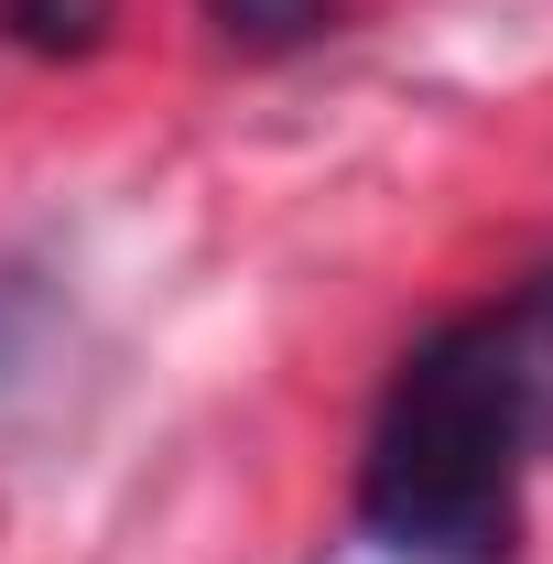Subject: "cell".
Masks as SVG:
<instances>
[{"label":"cell","instance_id":"6da1fadb","mask_svg":"<svg viewBox=\"0 0 553 564\" xmlns=\"http://www.w3.org/2000/svg\"><path fill=\"white\" fill-rule=\"evenodd\" d=\"M521 478H532V445L510 434V413L478 380L467 337L434 326L391 369L369 456H358L369 543L402 554V564H510V543H521Z\"/></svg>","mask_w":553,"mask_h":564},{"label":"cell","instance_id":"7a4b0ae2","mask_svg":"<svg viewBox=\"0 0 553 564\" xmlns=\"http://www.w3.org/2000/svg\"><path fill=\"white\" fill-rule=\"evenodd\" d=\"M456 337L478 358V380L499 391L510 434L532 445V467L553 456V272H532L521 293H499L478 315H456Z\"/></svg>","mask_w":553,"mask_h":564},{"label":"cell","instance_id":"3957f363","mask_svg":"<svg viewBox=\"0 0 553 564\" xmlns=\"http://www.w3.org/2000/svg\"><path fill=\"white\" fill-rule=\"evenodd\" d=\"M109 22H120V0H0V33L22 44V55H98L109 44Z\"/></svg>","mask_w":553,"mask_h":564},{"label":"cell","instance_id":"277c9868","mask_svg":"<svg viewBox=\"0 0 553 564\" xmlns=\"http://www.w3.org/2000/svg\"><path fill=\"white\" fill-rule=\"evenodd\" d=\"M207 22L250 55H282V44H315L337 22V0H207Z\"/></svg>","mask_w":553,"mask_h":564},{"label":"cell","instance_id":"5b68a950","mask_svg":"<svg viewBox=\"0 0 553 564\" xmlns=\"http://www.w3.org/2000/svg\"><path fill=\"white\" fill-rule=\"evenodd\" d=\"M44 337H55V304L22 293V272H0V391L22 380V358H44Z\"/></svg>","mask_w":553,"mask_h":564}]
</instances>
